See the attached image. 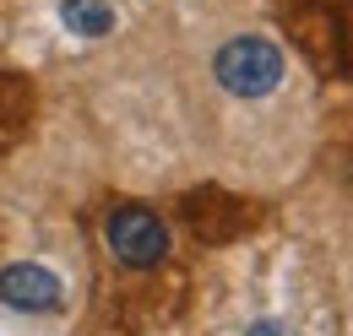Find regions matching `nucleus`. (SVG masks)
Returning a JSON list of instances; mask_svg holds the SVG:
<instances>
[{
  "mask_svg": "<svg viewBox=\"0 0 353 336\" xmlns=\"http://www.w3.org/2000/svg\"><path fill=\"white\" fill-rule=\"evenodd\" d=\"M212 82L234 103H266L288 82V54L272 33H234L212 49Z\"/></svg>",
  "mask_w": 353,
  "mask_h": 336,
  "instance_id": "f257e3e1",
  "label": "nucleus"
},
{
  "mask_svg": "<svg viewBox=\"0 0 353 336\" xmlns=\"http://www.w3.org/2000/svg\"><path fill=\"white\" fill-rule=\"evenodd\" d=\"M103 244H109V255H114L120 266H131V271H152L158 260H169L174 233H169V222H163L152 207H141V201H120V207H109V217H103Z\"/></svg>",
  "mask_w": 353,
  "mask_h": 336,
  "instance_id": "f03ea898",
  "label": "nucleus"
},
{
  "mask_svg": "<svg viewBox=\"0 0 353 336\" xmlns=\"http://www.w3.org/2000/svg\"><path fill=\"white\" fill-rule=\"evenodd\" d=\"M0 304L17 315H60L65 288L39 260H11V266H0Z\"/></svg>",
  "mask_w": 353,
  "mask_h": 336,
  "instance_id": "7ed1b4c3",
  "label": "nucleus"
},
{
  "mask_svg": "<svg viewBox=\"0 0 353 336\" xmlns=\"http://www.w3.org/2000/svg\"><path fill=\"white\" fill-rule=\"evenodd\" d=\"M65 22H71L77 33L98 39V33L114 28V11H109V0H65Z\"/></svg>",
  "mask_w": 353,
  "mask_h": 336,
  "instance_id": "20e7f679",
  "label": "nucleus"
}]
</instances>
